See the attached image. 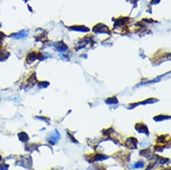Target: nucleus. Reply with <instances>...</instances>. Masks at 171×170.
<instances>
[{"mask_svg": "<svg viewBox=\"0 0 171 170\" xmlns=\"http://www.w3.org/2000/svg\"><path fill=\"white\" fill-rule=\"evenodd\" d=\"M137 144L138 141L134 137L128 138L125 141V146L130 149H135L137 148Z\"/></svg>", "mask_w": 171, "mask_h": 170, "instance_id": "f257e3e1", "label": "nucleus"}, {"mask_svg": "<svg viewBox=\"0 0 171 170\" xmlns=\"http://www.w3.org/2000/svg\"><path fill=\"white\" fill-rule=\"evenodd\" d=\"M60 137V135L59 133H58V131L56 130L55 133L51 134L47 140H48V142L49 144H50L51 145H55L58 142V141L59 140Z\"/></svg>", "mask_w": 171, "mask_h": 170, "instance_id": "f03ea898", "label": "nucleus"}, {"mask_svg": "<svg viewBox=\"0 0 171 170\" xmlns=\"http://www.w3.org/2000/svg\"><path fill=\"white\" fill-rule=\"evenodd\" d=\"M135 129H136L137 131H138L139 133H144L147 134L148 135V129L147 126L145 124L142 123H138L136 125H135Z\"/></svg>", "mask_w": 171, "mask_h": 170, "instance_id": "7ed1b4c3", "label": "nucleus"}, {"mask_svg": "<svg viewBox=\"0 0 171 170\" xmlns=\"http://www.w3.org/2000/svg\"><path fill=\"white\" fill-rule=\"evenodd\" d=\"M18 136L19 139L22 142H27L29 139L28 135H27L25 132H21V133H20L18 135Z\"/></svg>", "mask_w": 171, "mask_h": 170, "instance_id": "20e7f679", "label": "nucleus"}, {"mask_svg": "<svg viewBox=\"0 0 171 170\" xmlns=\"http://www.w3.org/2000/svg\"><path fill=\"white\" fill-rule=\"evenodd\" d=\"M139 154H140L141 155L144 156V157H146L147 159L151 158L152 156L153 155H152L151 151H150V150L149 149H144V150L141 151V152H140V153H139Z\"/></svg>", "mask_w": 171, "mask_h": 170, "instance_id": "39448f33", "label": "nucleus"}, {"mask_svg": "<svg viewBox=\"0 0 171 170\" xmlns=\"http://www.w3.org/2000/svg\"><path fill=\"white\" fill-rule=\"evenodd\" d=\"M168 118H170L169 116H165V115H158V116H156L154 118V120L155 121H157V122H160V121H163L164 120H166V119H168Z\"/></svg>", "mask_w": 171, "mask_h": 170, "instance_id": "423d86ee", "label": "nucleus"}, {"mask_svg": "<svg viewBox=\"0 0 171 170\" xmlns=\"http://www.w3.org/2000/svg\"><path fill=\"white\" fill-rule=\"evenodd\" d=\"M107 156H105V155H103V154H97L95 155V157H94V160L95 161H103L107 159Z\"/></svg>", "mask_w": 171, "mask_h": 170, "instance_id": "0eeeda50", "label": "nucleus"}, {"mask_svg": "<svg viewBox=\"0 0 171 170\" xmlns=\"http://www.w3.org/2000/svg\"><path fill=\"white\" fill-rule=\"evenodd\" d=\"M26 34H27V33L26 32H24V31H23V32H20L18 33H15V34L13 35V38H15L20 39V38H22L25 37Z\"/></svg>", "mask_w": 171, "mask_h": 170, "instance_id": "6e6552de", "label": "nucleus"}, {"mask_svg": "<svg viewBox=\"0 0 171 170\" xmlns=\"http://www.w3.org/2000/svg\"><path fill=\"white\" fill-rule=\"evenodd\" d=\"M144 166V162L143 161H139L137 163H136L134 166V169H139V168H142Z\"/></svg>", "mask_w": 171, "mask_h": 170, "instance_id": "1a4fd4ad", "label": "nucleus"}, {"mask_svg": "<svg viewBox=\"0 0 171 170\" xmlns=\"http://www.w3.org/2000/svg\"><path fill=\"white\" fill-rule=\"evenodd\" d=\"M106 103L107 104H116L118 103V100L116 99V98H110L109 99L106 100Z\"/></svg>", "mask_w": 171, "mask_h": 170, "instance_id": "9d476101", "label": "nucleus"}, {"mask_svg": "<svg viewBox=\"0 0 171 170\" xmlns=\"http://www.w3.org/2000/svg\"><path fill=\"white\" fill-rule=\"evenodd\" d=\"M8 168V165L5 164H0V170H6Z\"/></svg>", "mask_w": 171, "mask_h": 170, "instance_id": "9b49d317", "label": "nucleus"}, {"mask_svg": "<svg viewBox=\"0 0 171 170\" xmlns=\"http://www.w3.org/2000/svg\"><path fill=\"white\" fill-rule=\"evenodd\" d=\"M1 35H2V33H0V45H1V43L2 42V39H3V38H4V37L1 36Z\"/></svg>", "mask_w": 171, "mask_h": 170, "instance_id": "f8f14e48", "label": "nucleus"}, {"mask_svg": "<svg viewBox=\"0 0 171 170\" xmlns=\"http://www.w3.org/2000/svg\"><path fill=\"white\" fill-rule=\"evenodd\" d=\"M1 160H2V157H1V156L0 155V161H1Z\"/></svg>", "mask_w": 171, "mask_h": 170, "instance_id": "ddd939ff", "label": "nucleus"}]
</instances>
